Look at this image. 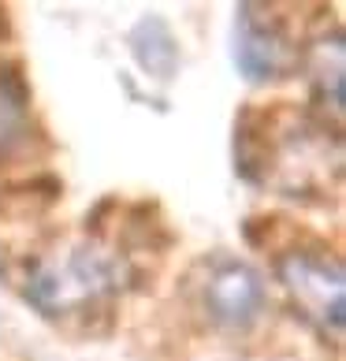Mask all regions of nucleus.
Instances as JSON below:
<instances>
[{"label": "nucleus", "mask_w": 346, "mask_h": 361, "mask_svg": "<svg viewBox=\"0 0 346 361\" xmlns=\"http://www.w3.org/2000/svg\"><path fill=\"white\" fill-rule=\"evenodd\" d=\"M283 279L302 310L313 320H321L324 328L331 320V331L339 336V328H342V276H339V269H331L328 261L295 253V257L283 261Z\"/></svg>", "instance_id": "f257e3e1"}, {"label": "nucleus", "mask_w": 346, "mask_h": 361, "mask_svg": "<svg viewBox=\"0 0 346 361\" xmlns=\"http://www.w3.org/2000/svg\"><path fill=\"white\" fill-rule=\"evenodd\" d=\"M261 283L249 269H228L212 279V305L223 320H249L261 310Z\"/></svg>", "instance_id": "f03ea898"}, {"label": "nucleus", "mask_w": 346, "mask_h": 361, "mask_svg": "<svg viewBox=\"0 0 346 361\" xmlns=\"http://www.w3.org/2000/svg\"><path fill=\"white\" fill-rule=\"evenodd\" d=\"M283 42L272 30H261V26H246L242 37H238V63L249 78H268L283 68Z\"/></svg>", "instance_id": "7ed1b4c3"}]
</instances>
